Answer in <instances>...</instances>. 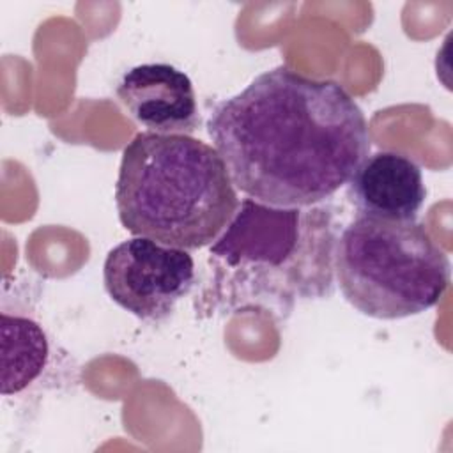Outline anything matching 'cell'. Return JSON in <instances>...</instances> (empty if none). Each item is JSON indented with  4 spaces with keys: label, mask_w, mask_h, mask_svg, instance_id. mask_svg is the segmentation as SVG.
<instances>
[{
    "label": "cell",
    "mask_w": 453,
    "mask_h": 453,
    "mask_svg": "<svg viewBox=\"0 0 453 453\" xmlns=\"http://www.w3.org/2000/svg\"><path fill=\"white\" fill-rule=\"evenodd\" d=\"M207 133L239 191L288 209L334 195L372 147L365 113L340 83L287 65L218 103Z\"/></svg>",
    "instance_id": "6da1fadb"
},
{
    "label": "cell",
    "mask_w": 453,
    "mask_h": 453,
    "mask_svg": "<svg viewBox=\"0 0 453 453\" xmlns=\"http://www.w3.org/2000/svg\"><path fill=\"white\" fill-rule=\"evenodd\" d=\"M115 205L134 237L191 251L223 234L239 198L212 145L189 134L143 131L124 147Z\"/></svg>",
    "instance_id": "7a4b0ae2"
},
{
    "label": "cell",
    "mask_w": 453,
    "mask_h": 453,
    "mask_svg": "<svg viewBox=\"0 0 453 453\" xmlns=\"http://www.w3.org/2000/svg\"><path fill=\"white\" fill-rule=\"evenodd\" d=\"M333 258L345 301L380 320L426 311L451 280L448 255L416 219L357 216L336 239Z\"/></svg>",
    "instance_id": "3957f363"
},
{
    "label": "cell",
    "mask_w": 453,
    "mask_h": 453,
    "mask_svg": "<svg viewBox=\"0 0 453 453\" xmlns=\"http://www.w3.org/2000/svg\"><path fill=\"white\" fill-rule=\"evenodd\" d=\"M108 296L142 320H163L195 283V260L188 250L147 237L113 246L103 265Z\"/></svg>",
    "instance_id": "277c9868"
},
{
    "label": "cell",
    "mask_w": 453,
    "mask_h": 453,
    "mask_svg": "<svg viewBox=\"0 0 453 453\" xmlns=\"http://www.w3.org/2000/svg\"><path fill=\"white\" fill-rule=\"evenodd\" d=\"M127 113L150 133L189 134L198 127V106L189 76L172 64L131 67L115 87Z\"/></svg>",
    "instance_id": "5b68a950"
},
{
    "label": "cell",
    "mask_w": 453,
    "mask_h": 453,
    "mask_svg": "<svg viewBox=\"0 0 453 453\" xmlns=\"http://www.w3.org/2000/svg\"><path fill=\"white\" fill-rule=\"evenodd\" d=\"M301 221L303 211L296 207H274L248 196L211 244V255L234 267L244 262L285 265L299 250Z\"/></svg>",
    "instance_id": "8992f818"
},
{
    "label": "cell",
    "mask_w": 453,
    "mask_h": 453,
    "mask_svg": "<svg viewBox=\"0 0 453 453\" xmlns=\"http://www.w3.org/2000/svg\"><path fill=\"white\" fill-rule=\"evenodd\" d=\"M347 198L357 216L412 221L426 198L421 168L393 150L368 154L347 182Z\"/></svg>",
    "instance_id": "52a82bcc"
},
{
    "label": "cell",
    "mask_w": 453,
    "mask_h": 453,
    "mask_svg": "<svg viewBox=\"0 0 453 453\" xmlns=\"http://www.w3.org/2000/svg\"><path fill=\"white\" fill-rule=\"evenodd\" d=\"M2 395H16L46 366L50 345L42 327L21 315L2 313Z\"/></svg>",
    "instance_id": "ba28073f"
}]
</instances>
